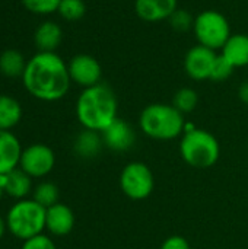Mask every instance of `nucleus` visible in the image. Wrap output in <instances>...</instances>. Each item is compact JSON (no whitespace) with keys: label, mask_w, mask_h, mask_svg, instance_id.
I'll return each instance as SVG.
<instances>
[{"label":"nucleus","mask_w":248,"mask_h":249,"mask_svg":"<svg viewBox=\"0 0 248 249\" xmlns=\"http://www.w3.org/2000/svg\"><path fill=\"white\" fill-rule=\"evenodd\" d=\"M222 55L235 67L248 66V35L234 34L222 47Z\"/></svg>","instance_id":"16"},{"label":"nucleus","mask_w":248,"mask_h":249,"mask_svg":"<svg viewBox=\"0 0 248 249\" xmlns=\"http://www.w3.org/2000/svg\"><path fill=\"white\" fill-rule=\"evenodd\" d=\"M7 226H6V220L0 216V239L4 236V232H6Z\"/></svg>","instance_id":"31"},{"label":"nucleus","mask_w":248,"mask_h":249,"mask_svg":"<svg viewBox=\"0 0 248 249\" xmlns=\"http://www.w3.org/2000/svg\"><path fill=\"white\" fill-rule=\"evenodd\" d=\"M22 83L35 99L54 102L67 95L72 79L66 61L57 53L38 51L26 61Z\"/></svg>","instance_id":"1"},{"label":"nucleus","mask_w":248,"mask_h":249,"mask_svg":"<svg viewBox=\"0 0 248 249\" xmlns=\"http://www.w3.org/2000/svg\"><path fill=\"white\" fill-rule=\"evenodd\" d=\"M22 152L19 139L12 131L0 130V175H7L19 168Z\"/></svg>","instance_id":"14"},{"label":"nucleus","mask_w":248,"mask_h":249,"mask_svg":"<svg viewBox=\"0 0 248 249\" xmlns=\"http://www.w3.org/2000/svg\"><path fill=\"white\" fill-rule=\"evenodd\" d=\"M118 182L123 194L134 201L146 200L155 188L153 172L143 162L127 163L120 174Z\"/></svg>","instance_id":"7"},{"label":"nucleus","mask_w":248,"mask_h":249,"mask_svg":"<svg viewBox=\"0 0 248 249\" xmlns=\"http://www.w3.org/2000/svg\"><path fill=\"white\" fill-rule=\"evenodd\" d=\"M139 125L145 136L159 142H170L183 136L186 120L184 114L172 104L156 102L142 109Z\"/></svg>","instance_id":"3"},{"label":"nucleus","mask_w":248,"mask_h":249,"mask_svg":"<svg viewBox=\"0 0 248 249\" xmlns=\"http://www.w3.org/2000/svg\"><path fill=\"white\" fill-rule=\"evenodd\" d=\"M234 70H235V67L222 54L216 55V58L213 61V66H212L209 80H212V82H225L232 76Z\"/></svg>","instance_id":"24"},{"label":"nucleus","mask_w":248,"mask_h":249,"mask_svg":"<svg viewBox=\"0 0 248 249\" xmlns=\"http://www.w3.org/2000/svg\"><path fill=\"white\" fill-rule=\"evenodd\" d=\"M238 98L243 104L248 105V82L241 83V86L238 89Z\"/></svg>","instance_id":"29"},{"label":"nucleus","mask_w":248,"mask_h":249,"mask_svg":"<svg viewBox=\"0 0 248 249\" xmlns=\"http://www.w3.org/2000/svg\"><path fill=\"white\" fill-rule=\"evenodd\" d=\"M22 118V107L18 99L0 93V130L10 131Z\"/></svg>","instance_id":"19"},{"label":"nucleus","mask_w":248,"mask_h":249,"mask_svg":"<svg viewBox=\"0 0 248 249\" xmlns=\"http://www.w3.org/2000/svg\"><path fill=\"white\" fill-rule=\"evenodd\" d=\"M104 146L113 152H127L136 142L133 127L123 118H115L104 131H101Z\"/></svg>","instance_id":"11"},{"label":"nucleus","mask_w":248,"mask_h":249,"mask_svg":"<svg viewBox=\"0 0 248 249\" xmlns=\"http://www.w3.org/2000/svg\"><path fill=\"white\" fill-rule=\"evenodd\" d=\"M4 185H6V175H0V201L4 194Z\"/></svg>","instance_id":"30"},{"label":"nucleus","mask_w":248,"mask_h":249,"mask_svg":"<svg viewBox=\"0 0 248 249\" xmlns=\"http://www.w3.org/2000/svg\"><path fill=\"white\" fill-rule=\"evenodd\" d=\"M76 118L86 130L104 131L118 118V101L114 90L105 83L83 89L76 101Z\"/></svg>","instance_id":"2"},{"label":"nucleus","mask_w":248,"mask_h":249,"mask_svg":"<svg viewBox=\"0 0 248 249\" xmlns=\"http://www.w3.org/2000/svg\"><path fill=\"white\" fill-rule=\"evenodd\" d=\"M178 9V0H134V12L139 19L149 23L168 20Z\"/></svg>","instance_id":"12"},{"label":"nucleus","mask_w":248,"mask_h":249,"mask_svg":"<svg viewBox=\"0 0 248 249\" xmlns=\"http://www.w3.org/2000/svg\"><path fill=\"white\" fill-rule=\"evenodd\" d=\"M216 55L218 54L213 50L206 48L200 44L191 47L184 55V71H186V74L196 82L209 80L212 66H213Z\"/></svg>","instance_id":"10"},{"label":"nucleus","mask_w":248,"mask_h":249,"mask_svg":"<svg viewBox=\"0 0 248 249\" xmlns=\"http://www.w3.org/2000/svg\"><path fill=\"white\" fill-rule=\"evenodd\" d=\"M193 32L197 42L213 51L222 50L231 34V25L227 16L218 10L208 9L194 18Z\"/></svg>","instance_id":"6"},{"label":"nucleus","mask_w":248,"mask_h":249,"mask_svg":"<svg viewBox=\"0 0 248 249\" xmlns=\"http://www.w3.org/2000/svg\"><path fill=\"white\" fill-rule=\"evenodd\" d=\"M26 61L18 50H6L0 54V73L6 77H22Z\"/></svg>","instance_id":"20"},{"label":"nucleus","mask_w":248,"mask_h":249,"mask_svg":"<svg viewBox=\"0 0 248 249\" xmlns=\"http://www.w3.org/2000/svg\"><path fill=\"white\" fill-rule=\"evenodd\" d=\"M75 228V213L73 210L63 204L57 203L47 209L45 214V229L53 236H66Z\"/></svg>","instance_id":"13"},{"label":"nucleus","mask_w":248,"mask_h":249,"mask_svg":"<svg viewBox=\"0 0 248 249\" xmlns=\"http://www.w3.org/2000/svg\"><path fill=\"white\" fill-rule=\"evenodd\" d=\"M67 67L72 82L83 89L101 83L102 67L99 61L89 54H76L67 63Z\"/></svg>","instance_id":"9"},{"label":"nucleus","mask_w":248,"mask_h":249,"mask_svg":"<svg viewBox=\"0 0 248 249\" xmlns=\"http://www.w3.org/2000/svg\"><path fill=\"white\" fill-rule=\"evenodd\" d=\"M45 214L47 209L35 200H18L7 212V231L20 241L31 239L45 229Z\"/></svg>","instance_id":"5"},{"label":"nucleus","mask_w":248,"mask_h":249,"mask_svg":"<svg viewBox=\"0 0 248 249\" xmlns=\"http://www.w3.org/2000/svg\"><path fill=\"white\" fill-rule=\"evenodd\" d=\"M58 198H60L58 187L53 182H41L34 190V198L32 200H35L38 204H41L45 209L57 204Z\"/></svg>","instance_id":"22"},{"label":"nucleus","mask_w":248,"mask_h":249,"mask_svg":"<svg viewBox=\"0 0 248 249\" xmlns=\"http://www.w3.org/2000/svg\"><path fill=\"white\" fill-rule=\"evenodd\" d=\"M199 104V95L191 88H181L172 96V105L181 114H190L196 109Z\"/></svg>","instance_id":"21"},{"label":"nucleus","mask_w":248,"mask_h":249,"mask_svg":"<svg viewBox=\"0 0 248 249\" xmlns=\"http://www.w3.org/2000/svg\"><path fill=\"white\" fill-rule=\"evenodd\" d=\"M57 12L64 20L75 22L83 18L86 12V4L83 0H61Z\"/></svg>","instance_id":"23"},{"label":"nucleus","mask_w":248,"mask_h":249,"mask_svg":"<svg viewBox=\"0 0 248 249\" xmlns=\"http://www.w3.org/2000/svg\"><path fill=\"white\" fill-rule=\"evenodd\" d=\"M56 165V155L51 147L42 143H35L23 149L19 168L31 178L47 177Z\"/></svg>","instance_id":"8"},{"label":"nucleus","mask_w":248,"mask_h":249,"mask_svg":"<svg viewBox=\"0 0 248 249\" xmlns=\"http://www.w3.org/2000/svg\"><path fill=\"white\" fill-rule=\"evenodd\" d=\"M20 249H57V248H56L54 241H53L50 236H47V235L41 233V235H37V236H34V238H31V239L23 241L22 248Z\"/></svg>","instance_id":"27"},{"label":"nucleus","mask_w":248,"mask_h":249,"mask_svg":"<svg viewBox=\"0 0 248 249\" xmlns=\"http://www.w3.org/2000/svg\"><path fill=\"white\" fill-rule=\"evenodd\" d=\"M61 0H22L26 10L35 15H51L58 10Z\"/></svg>","instance_id":"26"},{"label":"nucleus","mask_w":248,"mask_h":249,"mask_svg":"<svg viewBox=\"0 0 248 249\" xmlns=\"http://www.w3.org/2000/svg\"><path fill=\"white\" fill-rule=\"evenodd\" d=\"M102 146L104 142L101 133L83 128L75 139L73 150L80 159H94L99 155Z\"/></svg>","instance_id":"17"},{"label":"nucleus","mask_w":248,"mask_h":249,"mask_svg":"<svg viewBox=\"0 0 248 249\" xmlns=\"http://www.w3.org/2000/svg\"><path fill=\"white\" fill-rule=\"evenodd\" d=\"M180 155L189 166L208 169L219 160L221 146L210 131L197 128L191 123H186L180 140Z\"/></svg>","instance_id":"4"},{"label":"nucleus","mask_w":248,"mask_h":249,"mask_svg":"<svg viewBox=\"0 0 248 249\" xmlns=\"http://www.w3.org/2000/svg\"><path fill=\"white\" fill-rule=\"evenodd\" d=\"M61 38H63V31L60 25L53 20H45L39 23L34 34V41L37 48L45 53H56L57 47L61 42Z\"/></svg>","instance_id":"15"},{"label":"nucleus","mask_w":248,"mask_h":249,"mask_svg":"<svg viewBox=\"0 0 248 249\" xmlns=\"http://www.w3.org/2000/svg\"><path fill=\"white\" fill-rule=\"evenodd\" d=\"M161 249H190V244L184 236L172 235L162 242Z\"/></svg>","instance_id":"28"},{"label":"nucleus","mask_w":248,"mask_h":249,"mask_svg":"<svg viewBox=\"0 0 248 249\" xmlns=\"http://www.w3.org/2000/svg\"><path fill=\"white\" fill-rule=\"evenodd\" d=\"M32 190V178L25 174L20 168L6 175L4 193L16 200H23Z\"/></svg>","instance_id":"18"},{"label":"nucleus","mask_w":248,"mask_h":249,"mask_svg":"<svg viewBox=\"0 0 248 249\" xmlns=\"http://www.w3.org/2000/svg\"><path fill=\"white\" fill-rule=\"evenodd\" d=\"M168 23L170 26L177 31V32H187L189 29H193L194 25V18L191 16L190 12H187L186 9H177L170 18H168Z\"/></svg>","instance_id":"25"}]
</instances>
